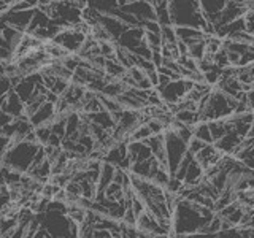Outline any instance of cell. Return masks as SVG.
I'll return each instance as SVG.
<instances>
[{"label": "cell", "mask_w": 254, "mask_h": 238, "mask_svg": "<svg viewBox=\"0 0 254 238\" xmlns=\"http://www.w3.org/2000/svg\"><path fill=\"white\" fill-rule=\"evenodd\" d=\"M13 87V84H11V79L8 78V76H2L0 78V105H2V100H3V97L8 94V91H10Z\"/></svg>", "instance_id": "4316f807"}, {"label": "cell", "mask_w": 254, "mask_h": 238, "mask_svg": "<svg viewBox=\"0 0 254 238\" xmlns=\"http://www.w3.org/2000/svg\"><path fill=\"white\" fill-rule=\"evenodd\" d=\"M0 110L6 111V113L11 115L13 118H18V116L24 115V102L18 95V92L13 89V87L8 91V94L3 97L2 105H0Z\"/></svg>", "instance_id": "4fadbf2b"}, {"label": "cell", "mask_w": 254, "mask_h": 238, "mask_svg": "<svg viewBox=\"0 0 254 238\" xmlns=\"http://www.w3.org/2000/svg\"><path fill=\"white\" fill-rule=\"evenodd\" d=\"M10 143H11V138L10 137H6V135L0 133V164H2L3 154L8 151V148H10Z\"/></svg>", "instance_id": "f1b7e54d"}, {"label": "cell", "mask_w": 254, "mask_h": 238, "mask_svg": "<svg viewBox=\"0 0 254 238\" xmlns=\"http://www.w3.org/2000/svg\"><path fill=\"white\" fill-rule=\"evenodd\" d=\"M145 43L148 45L151 51L162 50V37H161V34H156V32L145 30Z\"/></svg>", "instance_id": "d4e9b609"}, {"label": "cell", "mask_w": 254, "mask_h": 238, "mask_svg": "<svg viewBox=\"0 0 254 238\" xmlns=\"http://www.w3.org/2000/svg\"><path fill=\"white\" fill-rule=\"evenodd\" d=\"M130 2H133V0H118V5L119 6H124V5L130 3Z\"/></svg>", "instance_id": "d6a6232c"}, {"label": "cell", "mask_w": 254, "mask_h": 238, "mask_svg": "<svg viewBox=\"0 0 254 238\" xmlns=\"http://www.w3.org/2000/svg\"><path fill=\"white\" fill-rule=\"evenodd\" d=\"M222 156L224 154L214 146V143H206V145L198 151L197 154H194V159L203 167V170H205V169H210L211 165L218 164Z\"/></svg>", "instance_id": "30bf717a"}, {"label": "cell", "mask_w": 254, "mask_h": 238, "mask_svg": "<svg viewBox=\"0 0 254 238\" xmlns=\"http://www.w3.org/2000/svg\"><path fill=\"white\" fill-rule=\"evenodd\" d=\"M165 137V153H167V165H169V172L170 175L175 173L178 164L181 162V159L185 157V154L188 153V143L183 140L180 135L177 133V130L169 127L164 132Z\"/></svg>", "instance_id": "277c9868"}, {"label": "cell", "mask_w": 254, "mask_h": 238, "mask_svg": "<svg viewBox=\"0 0 254 238\" xmlns=\"http://www.w3.org/2000/svg\"><path fill=\"white\" fill-rule=\"evenodd\" d=\"M151 135H153V132H151V129L148 127L146 122H143L140 125H137L135 129L130 132L129 135V141H145L148 140Z\"/></svg>", "instance_id": "cb8c5ba5"}, {"label": "cell", "mask_w": 254, "mask_h": 238, "mask_svg": "<svg viewBox=\"0 0 254 238\" xmlns=\"http://www.w3.org/2000/svg\"><path fill=\"white\" fill-rule=\"evenodd\" d=\"M173 118H175V121L186 124V125H195L198 121H200V119H198V111L188 110V108L178 110L177 113H173Z\"/></svg>", "instance_id": "44dd1931"}, {"label": "cell", "mask_w": 254, "mask_h": 238, "mask_svg": "<svg viewBox=\"0 0 254 238\" xmlns=\"http://www.w3.org/2000/svg\"><path fill=\"white\" fill-rule=\"evenodd\" d=\"M87 118H89V121L97 124L100 127L107 130H113L116 127V122L113 119V115L110 113L107 110H100V111H95V113H87Z\"/></svg>", "instance_id": "ac0fdd59"}, {"label": "cell", "mask_w": 254, "mask_h": 238, "mask_svg": "<svg viewBox=\"0 0 254 238\" xmlns=\"http://www.w3.org/2000/svg\"><path fill=\"white\" fill-rule=\"evenodd\" d=\"M248 2H251V3H254V0H248Z\"/></svg>", "instance_id": "e575fe53"}, {"label": "cell", "mask_w": 254, "mask_h": 238, "mask_svg": "<svg viewBox=\"0 0 254 238\" xmlns=\"http://www.w3.org/2000/svg\"><path fill=\"white\" fill-rule=\"evenodd\" d=\"M203 178H205V170H203V167L194 159V161L190 162L189 167H188V170H186V175H185V179H183V182H185L186 186H197L198 182H200Z\"/></svg>", "instance_id": "e0dca14e"}, {"label": "cell", "mask_w": 254, "mask_h": 238, "mask_svg": "<svg viewBox=\"0 0 254 238\" xmlns=\"http://www.w3.org/2000/svg\"><path fill=\"white\" fill-rule=\"evenodd\" d=\"M116 43L119 46L126 48V50L135 53L143 43H145V29H143L141 26L129 27L121 37L116 40Z\"/></svg>", "instance_id": "ba28073f"}, {"label": "cell", "mask_w": 254, "mask_h": 238, "mask_svg": "<svg viewBox=\"0 0 254 238\" xmlns=\"http://www.w3.org/2000/svg\"><path fill=\"white\" fill-rule=\"evenodd\" d=\"M127 154H129L130 162H140L153 157L151 148L146 141H127Z\"/></svg>", "instance_id": "9a60e30c"}, {"label": "cell", "mask_w": 254, "mask_h": 238, "mask_svg": "<svg viewBox=\"0 0 254 238\" xmlns=\"http://www.w3.org/2000/svg\"><path fill=\"white\" fill-rule=\"evenodd\" d=\"M208 125H210L211 137H213V143H214L227 132V118L226 119H213V121H208Z\"/></svg>", "instance_id": "7402d4cb"}, {"label": "cell", "mask_w": 254, "mask_h": 238, "mask_svg": "<svg viewBox=\"0 0 254 238\" xmlns=\"http://www.w3.org/2000/svg\"><path fill=\"white\" fill-rule=\"evenodd\" d=\"M205 145H206L205 141L198 140L197 137H192V138L188 141V151H189V153H192V154H197L198 151H200Z\"/></svg>", "instance_id": "83f0119b"}, {"label": "cell", "mask_w": 254, "mask_h": 238, "mask_svg": "<svg viewBox=\"0 0 254 238\" xmlns=\"http://www.w3.org/2000/svg\"><path fill=\"white\" fill-rule=\"evenodd\" d=\"M105 73L108 78L111 79H121L124 76V73L127 71V68L123 65V63H119L116 58H107L105 59Z\"/></svg>", "instance_id": "ffe728a7"}, {"label": "cell", "mask_w": 254, "mask_h": 238, "mask_svg": "<svg viewBox=\"0 0 254 238\" xmlns=\"http://www.w3.org/2000/svg\"><path fill=\"white\" fill-rule=\"evenodd\" d=\"M192 86H194V81L181 76L177 79H172L169 84L161 87V89H157V91L161 94L164 103H167V105H173V103H178L185 99L186 94L192 89Z\"/></svg>", "instance_id": "5b68a950"}, {"label": "cell", "mask_w": 254, "mask_h": 238, "mask_svg": "<svg viewBox=\"0 0 254 238\" xmlns=\"http://www.w3.org/2000/svg\"><path fill=\"white\" fill-rule=\"evenodd\" d=\"M0 43H2V30H0Z\"/></svg>", "instance_id": "836d02e7"}, {"label": "cell", "mask_w": 254, "mask_h": 238, "mask_svg": "<svg viewBox=\"0 0 254 238\" xmlns=\"http://www.w3.org/2000/svg\"><path fill=\"white\" fill-rule=\"evenodd\" d=\"M121 10L133 14L140 22L148 19H156V6L151 0H133V2L127 3L124 6H119Z\"/></svg>", "instance_id": "52a82bcc"}, {"label": "cell", "mask_w": 254, "mask_h": 238, "mask_svg": "<svg viewBox=\"0 0 254 238\" xmlns=\"http://www.w3.org/2000/svg\"><path fill=\"white\" fill-rule=\"evenodd\" d=\"M35 135L40 145H46L48 140L51 137V124H45V125H38L35 127Z\"/></svg>", "instance_id": "484cf974"}, {"label": "cell", "mask_w": 254, "mask_h": 238, "mask_svg": "<svg viewBox=\"0 0 254 238\" xmlns=\"http://www.w3.org/2000/svg\"><path fill=\"white\" fill-rule=\"evenodd\" d=\"M245 97H246V103H248L250 110H251V111H254V86L251 87V89L246 91Z\"/></svg>", "instance_id": "4dcf8cb0"}, {"label": "cell", "mask_w": 254, "mask_h": 238, "mask_svg": "<svg viewBox=\"0 0 254 238\" xmlns=\"http://www.w3.org/2000/svg\"><path fill=\"white\" fill-rule=\"evenodd\" d=\"M86 37L87 35H84L81 30H78L73 26H70V27H62L58 34H56V37L53 38V42L61 45L62 48H65L68 53L76 54L79 50H81Z\"/></svg>", "instance_id": "8992f818"}, {"label": "cell", "mask_w": 254, "mask_h": 238, "mask_svg": "<svg viewBox=\"0 0 254 238\" xmlns=\"http://www.w3.org/2000/svg\"><path fill=\"white\" fill-rule=\"evenodd\" d=\"M58 115V111H56V103L53 102H45L42 107H40L34 115H32L29 119L34 127H38V125H45V124H51L53 119Z\"/></svg>", "instance_id": "7c38bea8"}, {"label": "cell", "mask_w": 254, "mask_h": 238, "mask_svg": "<svg viewBox=\"0 0 254 238\" xmlns=\"http://www.w3.org/2000/svg\"><path fill=\"white\" fill-rule=\"evenodd\" d=\"M175 32H177L178 40L185 42L186 45H190L197 42V40H202L206 37L200 29H195L190 26H175Z\"/></svg>", "instance_id": "2e32d148"}, {"label": "cell", "mask_w": 254, "mask_h": 238, "mask_svg": "<svg viewBox=\"0 0 254 238\" xmlns=\"http://www.w3.org/2000/svg\"><path fill=\"white\" fill-rule=\"evenodd\" d=\"M145 141L148 143V146L151 148V153H153V156L157 159V162L169 169V165H167V153H165V137H164V133H153Z\"/></svg>", "instance_id": "5bb4252c"}, {"label": "cell", "mask_w": 254, "mask_h": 238, "mask_svg": "<svg viewBox=\"0 0 254 238\" xmlns=\"http://www.w3.org/2000/svg\"><path fill=\"white\" fill-rule=\"evenodd\" d=\"M194 137H197L198 140H202L205 143H213V137H211V132H210L208 121H198L194 125Z\"/></svg>", "instance_id": "603a6c76"}, {"label": "cell", "mask_w": 254, "mask_h": 238, "mask_svg": "<svg viewBox=\"0 0 254 238\" xmlns=\"http://www.w3.org/2000/svg\"><path fill=\"white\" fill-rule=\"evenodd\" d=\"M99 22L103 26V29H105L110 34V37H111L113 42H116V40L121 37L127 29H129V26H127L126 22H123L121 19L116 18V16H113V14H103L102 13Z\"/></svg>", "instance_id": "8fae6325"}, {"label": "cell", "mask_w": 254, "mask_h": 238, "mask_svg": "<svg viewBox=\"0 0 254 238\" xmlns=\"http://www.w3.org/2000/svg\"><path fill=\"white\" fill-rule=\"evenodd\" d=\"M238 105L235 97H230L226 92L213 87L211 92L198 103V119L200 121H213V119H226L234 115Z\"/></svg>", "instance_id": "7a4b0ae2"}, {"label": "cell", "mask_w": 254, "mask_h": 238, "mask_svg": "<svg viewBox=\"0 0 254 238\" xmlns=\"http://www.w3.org/2000/svg\"><path fill=\"white\" fill-rule=\"evenodd\" d=\"M40 146H42L40 143H32L27 140H21V141L11 140L10 148H8V151L2 157V165H6L21 173L27 172L30 164L34 162V157Z\"/></svg>", "instance_id": "3957f363"}, {"label": "cell", "mask_w": 254, "mask_h": 238, "mask_svg": "<svg viewBox=\"0 0 254 238\" xmlns=\"http://www.w3.org/2000/svg\"><path fill=\"white\" fill-rule=\"evenodd\" d=\"M216 211L195 203L188 198H180L172 213V235L170 237H189L198 235L200 230L213 219Z\"/></svg>", "instance_id": "6da1fadb"}, {"label": "cell", "mask_w": 254, "mask_h": 238, "mask_svg": "<svg viewBox=\"0 0 254 238\" xmlns=\"http://www.w3.org/2000/svg\"><path fill=\"white\" fill-rule=\"evenodd\" d=\"M115 172H116V167L110 162H102V169H100V175H99V181H97V194L99 192H103V189H105L111 181L115 178Z\"/></svg>", "instance_id": "d6986e66"}, {"label": "cell", "mask_w": 254, "mask_h": 238, "mask_svg": "<svg viewBox=\"0 0 254 238\" xmlns=\"http://www.w3.org/2000/svg\"><path fill=\"white\" fill-rule=\"evenodd\" d=\"M13 119L14 118L11 115H8L6 111H3V110H0V132H2L3 127H6L8 124L13 121Z\"/></svg>", "instance_id": "f546056e"}, {"label": "cell", "mask_w": 254, "mask_h": 238, "mask_svg": "<svg viewBox=\"0 0 254 238\" xmlns=\"http://www.w3.org/2000/svg\"><path fill=\"white\" fill-rule=\"evenodd\" d=\"M34 13H35V10H19V11L8 10L6 13L0 16V18H2L8 26L18 29L21 32H27L29 24H30L32 18H34Z\"/></svg>", "instance_id": "9c48e42d"}, {"label": "cell", "mask_w": 254, "mask_h": 238, "mask_svg": "<svg viewBox=\"0 0 254 238\" xmlns=\"http://www.w3.org/2000/svg\"><path fill=\"white\" fill-rule=\"evenodd\" d=\"M50 3H53V0H38V6H45Z\"/></svg>", "instance_id": "1f68e13d"}]
</instances>
